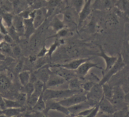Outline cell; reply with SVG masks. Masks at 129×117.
I'll use <instances>...</instances> for the list:
<instances>
[{
    "label": "cell",
    "instance_id": "cell-7",
    "mask_svg": "<svg viewBox=\"0 0 129 117\" xmlns=\"http://www.w3.org/2000/svg\"><path fill=\"white\" fill-rule=\"evenodd\" d=\"M98 47L99 48V52L97 54V55L99 57L103 58L105 64V69L103 71V74L107 71L111 69L112 66L116 63L118 60V56H111L107 54L105 52L103 47L102 45H98Z\"/></svg>",
    "mask_w": 129,
    "mask_h": 117
},
{
    "label": "cell",
    "instance_id": "cell-36",
    "mask_svg": "<svg viewBox=\"0 0 129 117\" xmlns=\"http://www.w3.org/2000/svg\"><path fill=\"white\" fill-rule=\"evenodd\" d=\"M0 10L4 13L13 12V6L11 0H2L0 2Z\"/></svg>",
    "mask_w": 129,
    "mask_h": 117
},
{
    "label": "cell",
    "instance_id": "cell-8",
    "mask_svg": "<svg viewBox=\"0 0 129 117\" xmlns=\"http://www.w3.org/2000/svg\"><path fill=\"white\" fill-rule=\"evenodd\" d=\"M92 59L90 57H81L73 58V60L70 61L69 62L64 63H56L50 64L52 67H61L63 68H65L72 71H76L80 66L84 62L88 60Z\"/></svg>",
    "mask_w": 129,
    "mask_h": 117
},
{
    "label": "cell",
    "instance_id": "cell-37",
    "mask_svg": "<svg viewBox=\"0 0 129 117\" xmlns=\"http://www.w3.org/2000/svg\"><path fill=\"white\" fill-rule=\"evenodd\" d=\"M14 15L12 13H2L1 19L4 25L8 29L12 26Z\"/></svg>",
    "mask_w": 129,
    "mask_h": 117
},
{
    "label": "cell",
    "instance_id": "cell-51",
    "mask_svg": "<svg viewBox=\"0 0 129 117\" xmlns=\"http://www.w3.org/2000/svg\"><path fill=\"white\" fill-rule=\"evenodd\" d=\"M5 109V104L4 101V97L2 96V95L0 94V109L2 110Z\"/></svg>",
    "mask_w": 129,
    "mask_h": 117
},
{
    "label": "cell",
    "instance_id": "cell-53",
    "mask_svg": "<svg viewBox=\"0 0 129 117\" xmlns=\"http://www.w3.org/2000/svg\"><path fill=\"white\" fill-rule=\"evenodd\" d=\"M6 59V55L0 52V61H4Z\"/></svg>",
    "mask_w": 129,
    "mask_h": 117
},
{
    "label": "cell",
    "instance_id": "cell-45",
    "mask_svg": "<svg viewBox=\"0 0 129 117\" xmlns=\"http://www.w3.org/2000/svg\"><path fill=\"white\" fill-rule=\"evenodd\" d=\"M11 46L14 56L17 57L20 56L21 54V49L19 45H17V44L14 43L12 44Z\"/></svg>",
    "mask_w": 129,
    "mask_h": 117
},
{
    "label": "cell",
    "instance_id": "cell-3",
    "mask_svg": "<svg viewBox=\"0 0 129 117\" xmlns=\"http://www.w3.org/2000/svg\"><path fill=\"white\" fill-rule=\"evenodd\" d=\"M87 100L94 106L98 104L104 97L102 85L97 83L93 86L91 90L86 93Z\"/></svg>",
    "mask_w": 129,
    "mask_h": 117
},
{
    "label": "cell",
    "instance_id": "cell-61",
    "mask_svg": "<svg viewBox=\"0 0 129 117\" xmlns=\"http://www.w3.org/2000/svg\"><path fill=\"white\" fill-rule=\"evenodd\" d=\"M128 40H129V38H128Z\"/></svg>",
    "mask_w": 129,
    "mask_h": 117
},
{
    "label": "cell",
    "instance_id": "cell-14",
    "mask_svg": "<svg viewBox=\"0 0 129 117\" xmlns=\"http://www.w3.org/2000/svg\"><path fill=\"white\" fill-rule=\"evenodd\" d=\"M99 110L100 112L112 115L118 110V108L113 105L108 99L103 97L98 103Z\"/></svg>",
    "mask_w": 129,
    "mask_h": 117
},
{
    "label": "cell",
    "instance_id": "cell-58",
    "mask_svg": "<svg viewBox=\"0 0 129 117\" xmlns=\"http://www.w3.org/2000/svg\"><path fill=\"white\" fill-rule=\"evenodd\" d=\"M8 117H18V116H8Z\"/></svg>",
    "mask_w": 129,
    "mask_h": 117
},
{
    "label": "cell",
    "instance_id": "cell-10",
    "mask_svg": "<svg viewBox=\"0 0 129 117\" xmlns=\"http://www.w3.org/2000/svg\"><path fill=\"white\" fill-rule=\"evenodd\" d=\"M63 13V21L67 28L78 27V23L75 20V13H76L71 7L64 9ZM77 14V13H76Z\"/></svg>",
    "mask_w": 129,
    "mask_h": 117
},
{
    "label": "cell",
    "instance_id": "cell-12",
    "mask_svg": "<svg viewBox=\"0 0 129 117\" xmlns=\"http://www.w3.org/2000/svg\"><path fill=\"white\" fill-rule=\"evenodd\" d=\"M115 3L113 0H94V2H92V10L98 11H109L114 7Z\"/></svg>",
    "mask_w": 129,
    "mask_h": 117
},
{
    "label": "cell",
    "instance_id": "cell-28",
    "mask_svg": "<svg viewBox=\"0 0 129 117\" xmlns=\"http://www.w3.org/2000/svg\"><path fill=\"white\" fill-rule=\"evenodd\" d=\"M82 79L77 77L70 80L68 82L69 89L77 91H83L82 90Z\"/></svg>",
    "mask_w": 129,
    "mask_h": 117
},
{
    "label": "cell",
    "instance_id": "cell-17",
    "mask_svg": "<svg viewBox=\"0 0 129 117\" xmlns=\"http://www.w3.org/2000/svg\"><path fill=\"white\" fill-rule=\"evenodd\" d=\"M12 81L6 73H0V94L2 95L8 93L11 90Z\"/></svg>",
    "mask_w": 129,
    "mask_h": 117
},
{
    "label": "cell",
    "instance_id": "cell-15",
    "mask_svg": "<svg viewBox=\"0 0 129 117\" xmlns=\"http://www.w3.org/2000/svg\"><path fill=\"white\" fill-rule=\"evenodd\" d=\"M35 10V13L33 19V22L35 29H36L44 23L47 16V10L46 7H44V8Z\"/></svg>",
    "mask_w": 129,
    "mask_h": 117
},
{
    "label": "cell",
    "instance_id": "cell-33",
    "mask_svg": "<svg viewBox=\"0 0 129 117\" xmlns=\"http://www.w3.org/2000/svg\"><path fill=\"white\" fill-rule=\"evenodd\" d=\"M72 34V33L71 29L66 27L56 32L55 35L49 37L48 39L52 38H55V39H64V38L67 37L69 36Z\"/></svg>",
    "mask_w": 129,
    "mask_h": 117
},
{
    "label": "cell",
    "instance_id": "cell-20",
    "mask_svg": "<svg viewBox=\"0 0 129 117\" xmlns=\"http://www.w3.org/2000/svg\"><path fill=\"white\" fill-rule=\"evenodd\" d=\"M84 50L80 46L76 45H70L66 48V52L69 57L73 58H81L80 56L84 53Z\"/></svg>",
    "mask_w": 129,
    "mask_h": 117
},
{
    "label": "cell",
    "instance_id": "cell-32",
    "mask_svg": "<svg viewBox=\"0 0 129 117\" xmlns=\"http://www.w3.org/2000/svg\"><path fill=\"white\" fill-rule=\"evenodd\" d=\"M87 0H70V7L78 15Z\"/></svg>",
    "mask_w": 129,
    "mask_h": 117
},
{
    "label": "cell",
    "instance_id": "cell-4",
    "mask_svg": "<svg viewBox=\"0 0 129 117\" xmlns=\"http://www.w3.org/2000/svg\"><path fill=\"white\" fill-rule=\"evenodd\" d=\"M87 100L86 93L82 92L72 95L71 96L59 100L60 103L63 106L69 108Z\"/></svg>",
    "mask_w": 129,
    "mask_h": 117
},
{
    "label": "cell",
    "instance_id": "cell-44",
    "mask_svg": "<svg viewBox=\"0 0 129 117\" xmlns=\"http://www.w3.org/2000/svg\"><path fill=\"white\" fill-rule=\"evenodd\" d=\"M25 63L24 58H21L18 61L17 64H16L15 68H14V72L16 73V74H19V73L23 71V68Z\"/></svg>",
    "mask_w": 129,
    "mask_h": 117
},
{
    "label": "cell",
    "instance_id": "cell-56",
    "mask_svg": "<svg viewBox=\"0 0 129 117\" xmlns=\"http://www.w3.org/2000/svg\"><path fill=\"white\" fill-rule=\"evenodd\" d=\"M74 117H85V116H83L81 115H75L74 116Z\"/></svg>",
    "mask_w": 129,
    "mask_h": 117
},
{
    "label": "cell",
    "instance_id": "cell-31",
    "mask_svg": "<svg viewBox=\"0 0 129 117\" xmlns=\"http://www.w3.org/2000/svg\"><path fill=\"white\" fill-rule=\"evenodd\" d=\"M43 92L40 96H39L36 103L35 106L31 109L32 111H37V112H44L46 109V101L44 99V96H43Z\"/></svg>",
    "mask_w": 129,
    "mask_h": 117
},
{
    "label": "cell",
    "instance_id": "cell-29",
    "mask_svg": "<svg viewBox=\"0 0 129 117\" xmlns=\"http://www.w3.org/2000/svg\"><path fill=\"white\" fill-rule=\"evenodd\" d=\"M64 44H65V40H64V39H55L54 42L48 48L47 56L51 57L56 50L59 48V47L63 45Z\"/></svg>",
    "mask_w": 129,
    "mask_h": 117
},
{
    "label": "cell",
    "instance_id": "cell-38",
    "mask_svg": "<svg viewBox=\"0 0 129 117\" xmlns=\"http://www.w3.org/2000/svg\"><path fill=\"white\" fill-rule=\"evenodd\" d=\"M0 50L1 51V52L5 55H8L10 56L14 57L12 52L11 45L10 44L5 42L4 41L1 42V43H0Z\"/></svg>",
    "mask_w": 129,
    "mask_h": 117
},
{
    "label": "cell",
    "instance_id": "cell-62",
    "mask_svg": "<svg viewBox=\"0 0 129 117\" xmlns=\"http://www.w3.org/2000/svg\"><path fill=\"white\" fill-rule=\"evenodd\" d=\"M24 117H25V116H24Z\"/></svg>",
    "mask_w": 129,
    "mask_h": 117
},
{
    "label": "cell",
    "instance_id": "cell-26",
    "mask_svg": "<svg viewBox=\"0 0 129 117\" xmlns=\"http://www.w3.org/2000/svg\"><path fill=\"white\" fill-rule=\"evenodd\" d=\"M26 110L25 107L20 108H5L2 110V113L7 116H18Z\"/></svg>",
    "mask_w": 129,
    "mask_h": 117
},
{
    "label": "cell",
    "instance_id": "cell-63",
    "mask_svg": "<svg viewBox=\"0 0 129 117\" xmlns=\"http://www.w3.org/2000/svg\"><path fill=\"white\" fill-rule=\"evenodd\" d=\"M128 1H129V0H128Z\"/></svg>",
    "mask_w": 129,
    "mask_h": 117
},
{
    "label": "cell",
    "instance_id": "cell-57",
    "mask_svg": "<svg viewBox=\"0 0 129 117\" xmlns=\"http://www.w3.org/2000/svg\"><path fill=\"white\" fill-rule=\"evenodd\" d=\"M2 113V110L1 109H0V114H1Z\"/></svg>",
    "mask_w": 129,
    "mask_h": 117
},
{
    "label": "cell",
    "instance_id": "cell-54",
    "mask_svg": "<svg viewBox=\"0 0 129 117\" xmlns=\"http://www.w3.org/2000/svg\"><path fill=\"white\" fill-rule=\"evenodd\" d=\"M74 115L70 113V114H69L68 115H66V117H74Z\"/></svg>",
    "mask_w": 129,
    "mask_h": 117
},
{
    "label": "cell",
    "instance_id": "cell-46",
    "mask_svg": "<svg viewBox=\"0 0 129 117\" xmlns=\"http://www.w3.org/2000/svg\"><path fill=\"white\" fill-rule=\"evenodd\" d=\"M25 117H48L47 115L43 112H37L32 111L31 112L26 114Z\"/></svg>",
    "mask_w": 129,
    "mask_h": 117
},
{
    "label": "cell",
    "instance_id": "cell-16",
    "mask_svg": "<svg viewBox=\"0 0 129 117\" xmlns=\"http://www.w3.org/2000/svg\"><path fill=\"white\" fill-rule=\"evenodd\" d=\"M34 73L36 75L37 79L41 80L46 85L50 75L52 74V71L50 69V64H47L35 71Z\"/></svg>",
    "mask_w": 129,
    "mask_h": 117
},
{
    "label": "cell",
    "instance_id": "cell-34",
    "mask_svg": "<svg viewBox=\"0 0 129 117\" xmlns=\"http://www.w3.org/2000/svg\"><path fill=\"white\" fill-rule=\"evenodd\" d=\"M50 26L53 29V30L56 32L66 27L63 20H61L57 16H55L53 18L51 24H50Z\"/></svg>",
    "mask_w": 129,
    "mask_h": 117
},
{
    "label": "cell",
    "instance_id": "cell-52",
    "mask_svg": "<svg viewBox=\"0 0 129 117\" xmlns=\"http://www.w3.org/2000/svg\"><path fill=\"white\" fill-rule=\"evenodd\" d=\"M96 117H111V115L106 114V113L100 112L99 111V113H98V114Z\"/></svg>",
    "mask_w": 129,
    "mask_h": 117
},
{
    "label": "cell",
    "instance_id": "cell-35",
    "mask_svg": "<svg viewBox=\"0 0 129 117\" xmlns=\"http://www.w3.org/2000/svg\"><path fill=\"white\" fill-rule=\"evenodd\" d=\"M104 97L110 100L112 96L113 86L109 83H106L102 85Z\"/></svg>",
    "mask_w": 129,
    "mask_h": 117
},
{
    "label": "cell",
    "instance_id": "cell-59",
    "mask_svg": "<svg viewBox=\"0 0 129 117\" xmlns=\"http://www.w3.org/2000/svg\"><path fill=\"white\" fill-rule=\"evenodd\" d=\"M45 1H49V0H45Z\"/></svg>",
    "mask_w": 129,
    "mask_h": 117
},
{
    "label": "cell",
    "instance_id": "cell-30",
    "mask_svg": "<svg viewBox=\"0 0 129 117\" xmlns=\"http://www.w3.org/2000/svg\"><path fill=\"white\" fill-rule=\"evenodd\" d=\"M31 72L28 70H23L18 74V79L20 84L23 87L30 82Z\"/></svg>",
    "mask_w": 129,
    "mask_h": 117
},
{
    "label": "cell",
    "instance_id": "cell-47",
    "mask_svg": "<svg viewBox=\"0 0 129 117\" xmlns=\"http://www.w3.org/2000/svg\"><path fill=\"white\" fill-rule=\"evenodd\" d=\"M48 52V48H47L45 45H44L42 47L40 51H39V52L37 55V56L38 58L44 57L46 55H47Z\"/></svg>",
    "mask_w": 129,
    "mask_h": 117
},
{
    "label": "cell",
    "instance_id": "cell-9",
    "mask_svg": "<svg viewBox=\"0 0 129 117\" xmlns=\"http://www.w3.org/2000/svg\"><path fill=\"white\" fill-rule=\"evenodd\" d=\"M46 109L43 112L46 114L48 115L50 111H55L62 113L66 115L70 114L68 108L62 105L59 101L55 100H50L46 101Z\"/></svg>",
    "mask_w": 129,
    "mask_h": 117
},
{
    "label": "cell",
    "instance_id": "cell-13",
    "mask_svg": "<svg viewBox=\"0 0 129 117\" xmlns=\"http://www.w3.org/2000/svg\"><path fill=\"white\" fill-rule=\"evenodd\" d=\"M92 0H87L81 11L78 15V26H81L92 13Z\"/></svg>",
    "mask_w": 129,
    "mask_h": 117
},
{
    "label": "cell",
    "instance_id": "cell-39",
    "mask_svg": "<svg viewBox=\"0 0 129 117\" xmlns=\"http://www.w3.org/2000/svg\"><path fill=\"white\" fill-rule=\"evenodd\" d=\"M4 101L5 104V109L24 107L21 105L17 100H13L4 97Z\"/></svg>",
    "mask_w": 129,
    "mask_h": 117
},
{
    "label": "cell",
    "instance_id": "cell-6",
    "mask_svg": "<svg viewBox=\"0 0 129 117\" xmlns=\"http://www.w3.org/2000/svg\"><path fill=\"white\" fill-rule=\"evenodd\" d=\"M126 93L123 87L120 85H113V94L111 99L109 100L111 103L118 108L119 105L125 102V96Z\"/></svg>",
    "mask_w": 129,
    "mask_h": 117
},
{
    "label": "cell",
    "instance_id": "cell-19",
    "mask_svg": "<svg viewBox=\"0 0 129 117\" xmlns=\"http://www.w3.org/2000/svg\"><path fill=\"white\" fill-rule=\"evenodd\" d=\"M12 2L13 6V12L16 15L19 14L30 7L28 0H13Z\"/></svg>",
    "mask_w": 129,
    "mask_h": 117
},
{
    "label": "cell",
    "instance_id": "cell-2",
    "mask_svg": "<svg viewBox=\"0 0 129 117\" xmlns=\"http://www.w3.org/2000/svg\"><path fill=\"white\" fill-rule=\"evenodd\" d=\"M125 67V65L123 62L122 58L120 54L118 56V60L116 63L114 64L111 69L108 71H107L104 74H103V76L102 79H100L99 84L101 85L108 83L109 80L116 74L120 72Z\"/></svg>",
    "mask_w": 129,
    "mask_h": 117
},
{
    "label": "cell",
    "instance_id": "cell-41",
    "mask_svg": "<svg viewBox=\"0 0 129 117\" xmlns=\"http://www.w3.org/2000/svg\"><path fill=\"white\" fill-rule=\"evenodd\" d=\"M118 24V20L117 19V16L114 15H110L107 18L106 21V26L108 27H112L117 25Z\"/></svg>",
    "mask_w": 129,
    "mask_h": 117
},
{
    "label": "cell",
    "instance_id": "cell-43",
    "mask_svg": "<svg viewBox=\"0 0 129 117\" xmlns=\"http://www.w3.org/2000/svg\"><path fill=\"white\" fill-rule=\"evenodd\" d=\"M16 100H17L23 106H24L26 104L27 96L24 92H21L17 95Z\"/></svg>",
    "mask_w": 129,
    "mask_h": 117
},
{
    "label": "cell",
    "instance_id": "cell-23",
    "mask_svg": "<svg viewBox=\"0 0 129 117\" xmlns=\"http://www.w3.org/2000/svg\"><path fill=\"white\" fill-rule=\"evenodd\" d=\"M114 7L126 18L129 19V1L128 0H117Z\"/></svg>",
    "mask_w": 129,
    "mask_h": 117
},
{
    "label": "cell",
    "instance_id": "cell-5",
    "mask_svg": "<svg viewBox=\"0 0 129 117\" xmlns=\"http://www.w3.org/2000/svg\"><path fill=\"white\" fill-rule=\"evenodd\" d=\"M97 69L103 71L104 69L96 63L91 61V59L88 60L82 63L76 71L75 72L78 76L81 79L86 77L92 69Z\"/></svg>",
    "mask_w": 129,
    "mask_h": 117
},
{
    "label": "cell",
    "instance_id": "cell-60",
    "mask_svg": "<svg viewBox=\"0 0 129 117\" xmlns=\"http://www.w3.org/2000/svg\"><path fill=\"white\" fill-rule=\"evenodd\" d=\"M2 1V0H0V2H1Z\"/></svg>",
    "mask_w": 129,
    "mask_h": 117
},
{
    "label": "cell",
    "instance_id": "cell-22",
    "mask_svg": "<svg viewBox=\"0 0 129 117\" xmlns=\"http://www.w3.org/2000/svg\"><path fill=\"white\" fill-rule=\"evenodd\" d=\"M120 55L124 62L125 67L129 68V40L128 39L125 38L124 39L121 47Z\"/></svg>",
    "mask_w": 129,
    "mask_h": 117
},
{
    "label": "cell",
    "instance_id": "cell-49",
    "mask_svg": "<svg viewBox=\"0 0 129 117\" xmlns=\"http://www.w3.org/2000/svg\"><path fill=\"white\" fill-rule=\"evenodd\" d=\"M0 33L4 36L8 34V28L3 23L1 18H0Z\"/></svg>",
    "mask_w": 129,
    "mask_h": 117
},
{
    "label": "cell",
    "instance_id": "cell-42",
    "mask_svg": "<svg viewBox=\"0 0 129 117\" xmlns=\"http://www.w3.org/2000/svg\"><path fill=\"white\" fill-rule=\"evenodd\" d=\"M34 91V84L29 82L23 87V92H24L27 96V98L31 96Z\"/></svg>",
    "mask_w": 129,
    "mask_h": 117
},
{
    "label": "cell",
    "instance_id": "cell-50",
    "mask_svg": "<svg viewBox=\"0 0 129 117\" xmlns=\"http://www.w3.org/2000/svg\"><path fill=\"white\" fill-rule=\"evenodd\" d=\"M4 40L5 42L10 44L11 45L13 43H14V40H13V39L11 37V36L9 34L4 36Z\"/></svg>",
    "mask_w": 129,
    "mask_h": 117
},
{
    "label": "cell",
    "instance_id": "cell-40",
    "mask_svg": "<svg viewBox=\"0 0 129 117\" xmlns=\"http://www.w3.org/2000/svg\"><path fill=\"white\" fill-rule=\"evenodd\" d=\"M96 83H97L90 80H88L85 82H83L82 85V90L84 92L87 93L91 90V89Z\"/></svg>",
    "mask_w": 129,
    "mask_h": 117
},
{
    "label": "cell",
    "instance_id": "cell-21",
    "mask_svg": "<svg viewBox=\"0 0 129 117\" xmlns=\"http://www.w3.org/2000/svg\"><path fill=\"white\" fill-rule=\"evenodd\" d=\"M66 82L65 79L60 77V76L52 72L51 75H50L49 79L46 84V89H50L53 87L59 86L63 85Z\"/></svg>",
    "mask_w": 129,
    "mask_h": 117
},
{
    "label": "cell",
    "instance_id": "cell-1",
    "mask_svg": "<svg viewBox=\"0 0 129 117\" xmlns=\"http://www.w3.org/2000/svg\"><path fill=\"white\" fill-rule=\"evenodd\" d=\"M83 91L71 90L69 89L61 90H55L51 89H46L43 94V96L45 101L50 100L63 99L71 96L72 95Z\"/></svg>",
    "mask_w": 129,
    "mask_h": 117
},
{
    "label": "cell",
    "instance_id": "cell-24",
    "mask_svg": "<svg viewBox=\"0 0 129 117\" xmlns=\"http://www.w3.org/2000/svg\"><path fill=\"white\" fill-rule=\"evenodd\" d=\"M92 107H94V106H93L89 101H88L87 100L86 101L81 102L80 104H78L75 106L68 108V110L70 113L73 114L74 115H75L78 114L83 110H84L88 108Z\"/></svg>",
    "mask_w": 129,
    "mask_h": 117
},
{
    "label": "cell",
    "instance_id": "cell-27",
    "mask_svg": "<svg viewBox=\"0 0 129 117\" xmlns=\"http://www.w3.org/2000/svg\"><path fill=\"white\" fill-rule=\"evenodd\" d=\"M25 33L24 36L26 38H29L34 33L36 29L33 25V19L31 18L24 19Z\"/></svg>",
    "mask_w": 129,
    "mask_h": 117
},
{
    "label": "cell",
    "instance_id": "cell-48",
    "mask_svg": "<svg viewBox=\"0 0 129 117\" xmlns=\"http://www.w3.org/2000/svg\"><path fill=\"white\" fill-rule=\"evenodd\" d=\"M99 107L98 104L94 106L90 113L86 117H96L99 112Z\"/></svg>",
    "mask_w": 129,
    "mask_h": 117
},
{
    "label": "cell",
    "instance_id": "cell-25",
    "mask_svg": "<svg viewBox=\"0 0 129 117\" xmlns=\"http://www.w3.org/2000/svg\"><path fill=\"white\" fill-rule=\"evenodd\" d=\"M122 72L120 82L117 85H121L126 94L129 93V68L125 67L122 70Z\"/></svg>",
    "mask_w": 129,
    "mask_h": 117
},
{
    "label": "cell",
    "instance_id": "cell-55",
    "mask_svg": "<svg viewBox=\"0 0 129 117\" xmlns=\"http://www.w3.org/2000/svg\"><path fill=\"white\" fill-rule=\"evenodd\" d=\"M0 117H8V116H7L6 115H5L4 114L2 113L1 114H0Z\"/></svg>",
    "mask_w": 129,
    "mask_h": 117
},
{
    "label": "cell",
    "instance_id": "cell-18",
    "mask_svg": "<svg viewBox=\"0 0 129 117\" xmlns=\"http://www.w3.org/2000/svg\"><path fill=\"white\" fill-rule=\"evenodd\" d=\"M12 27L19 36L24 35L25 27L24 18L18 15H16L14 16Z\"/></svg>",
    "mask_w": 129,
    "mask_h": 117
},
{
    "label": "cell",
    "instance_id": "cell-11",
    "mask_svg": "<svg viewBox=\"0 0 129 117\" xmlns=\"http://www.w3.org/2000/svg\"><path fill=\"white\" fill-rule=\"evenodd\" d=\"M50 67L52 72L65 79L67 82H68L70 80L78 77L75 71L70 70L61 67H52L50 64Z\"/></svg>",
    "mask_w": 129,
    "mask_h": 117
}]
</instances>
